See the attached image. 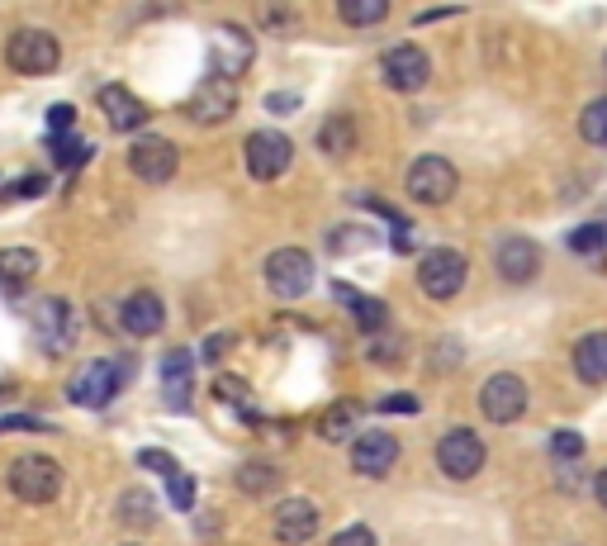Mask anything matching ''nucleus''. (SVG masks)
<instances>
[{"label": "nucleus", "mask_w": 607, "mask_h": 546, "mask_svg": "<svg viewBox=\"0 0 607 546\" xmlns=\"http://www.w3.org/2000/svg\"><path fill=\"white\" fill-rule=\"evenodd\" d=\"M6 485H10V495L24 499V504H52L62 495V466L52 461V456L24 451V456H14L10 461Z\"/></svg>", "instance_id": "f257e3e1"}, {"label": "nucleus", "mask_w": 607, "mask_h": 546, "mask_svg": "<svg viewBox=\"0 0 607 546\" xmlns=\"http://www.w3.org/2000/svg\"><path fill=\"white\" fill-rule=\"evenodd\" d=\"M6 62L20 77H48L62 62V43L48 29H14L6 43Z\"/></svg>", "instance_id": "f03ea898"}, {"label": "nucleus", "mask_w": 607, "mask_h": 546, "mask_svg": "<svg viewBox=\"0 0 607 546\" xmlns=\"http://www.w3.org/2000/svg\"><path fill=\"white\" fill-rule=\"evenodd\" d=\"M456 186H460V176H456V167L446 162V157H418L414 167H408V176H404V190H408V200L414 205H427V209H437V205H446L456 196Z\"/></svg>", "instance_id": "7ed1b4c3"}, {"label": "nucleus", "mask_w": 607, "mask_h": 546, "mask_svg": "<svg viewBox=\"0 0 607 546\" xmlns=\"http://www.w3.org/2000/svg\"><path fill=\"white\" fill-rule=\"evenodd\" d=\"M466 276H470V261L456 248H432L418 261V290L427 299H456L460 286H466Z\"/></svg>", "instance_id": "20e7f679"}, {"label": "nucleus", "mask_w": 607, "mask_h": 546, "mask_svg": "<svg viewBox=\"0 0 607 546\" xmlns=\"http://www.w3.org/2000/svg\"><path fill=\"white\" fill-rule=\"evenodd\" d=\"M485 437L475 428H451L437 443V466L441 475H451V480H475L479 470H485Z\"/></svg>", "instance_id": "39448f33"}, {"label": "nucleus", "mask_w": 607, "mask_h": 546, "mask_svg": "<svg viewBox=\"0 0 607 546\" xmlns=\"http://www.w3.org/2000/svg\"><path fill=\"white\" fill-rule=\"evenodd\" d=\"M266 286L276 299H304L314 286V257L304 248H280L266 257Z\"/></svg>", "instance_id": "423d86ee"}, {"label": "nucleus", "mask_w": 607, "mask_h": 546, "mask_svg": "<svg viewBox=\"0 0 607 546\" xmlns=\"http://www.w3.org/2000/svg\"><path fill=\"white\" fill-rule=\"evenodd\" d=\"M242 162H247V171H252L257 181H276V176L290 171L295 143H290L285 133H276V129H257V133L242 143Z\"/></svg>", "instance_id": "0eeeda50"}, {"label": "nucleus", "mask_w": 607, "mask_h": 546, "mask_svg": "<svg viewBox=\"0 0 607 546\" xmlns=\"http://www.w3.org/2000/svg\"><path fill=\"white\" fill-rule=\"evenodd\" d=\"M479 409H485L489 423H517L527 414V380L517 376V371H498L485 380V390H479Z\"/></svg>", "instance_id": "6e6552de"}, {"label": "nucleus", "mask_w": 607, "mask_h": 546, "mask_svg": "<svg viewBox=\"0 0 607 546\" xmlns=\"http://www.w3.org/2000/svg\"><path fill=\"white\" fill-rule=\"evenodd\" d=\"M380 72H385L389 91L414 96V91H422V86L432 81V58H427L422 48H414V43H399V48H389L380 58Z\"/></svg>", "instance_id": "1a4fd4ad"}, {"label": "nucleus", "mask_w": 607, "mask_h": 546, "mask_svg": "<svg viewBox=\"0 0 607 546\" xmlns=\"http://www.w3.org/2000/svg\"><path fill=\"white\" fill-rule=\"evenodd\" d=\"M123 376V361H91V366H81L77 376H71L67 385V395L81 404V409H100V404H110L119 395V380Z\"/></svg>", "instance_id": "9d476101"}, {"label": "nucleus", "mask_w": 607, "mask_h": 546, "mask_svg": "<svg viewBox=\"0 0 607 546\" xmlns=\"http://www.w3.org/2000/svg\"><path fill=\"white\" fill-rule=\"evenodd\" d=\"M129 167L138 181H148V186H167L176 167H181V152H176L171 138H138L133 152H129Z\"/></svg>", "instance_id": "9b49d317"}, {"label": "nucleus", "mask_w": 607, "mask_h": 546, "mask_svg": "<svg viewBox=\"0 0 607 546\" xmlns=\"http://www.w3.org/2000/svg\"><path fill=\"white\" fill-rule=\"evenodd\" d=\"M233 110H238V86L223 81V77L200 81L195 86V96L186 100V115L195 119V125H223Z\"/></svg>", "instance_id": "f8f14e48"}, {"label": "nucleus", "mask_w": 607, "mask_h": 546, "mask_svg": "<svg viewBox=\"0 0 607 546\" xmlns=\"http://www.w3.org/2000/svg\"><path fill=\"white\" fill-rule=\"evenodd\" d=\"M399 461V437L385 433V428H370V433H356L351 443V470L356 475H389Z\"/></svg>", "instance_id": "ddd939ff"}, {"label": "nucleus", "mask_w": 607, "mask_h": 546, "mask_svg": "<svg viewBox=\"0 0 607 546\" xmlns=\"http://www.w3.org/2000/svg\"><path fill=\"white\" fill-rule=\"evenodd\" d=\"M494 267L504 280H513V286H527V280H537V271H541V248L531 238H504L494 252Z\"/></svg>", "instance_id": "4468645a"}, {"label": "nucleus", "mask_w": 607, "mask_h": 546, "mask_svg": "<svg viewBox=\"0 0 607 546\" xmlns=\"http://www.w3.org/2000/svg\"><path fill=\"white\" fill-rule=\"evenodd\" d=\"M252 39L238 29V24H223L219 29V39H213V77H223V81H238L247 67H252Z\"/></svg>", "instance_id": "2eb2a0df"}, {"label": "nucleus", "mask_w": 607, "mask_h": 546, "mask_svg": "<svg viewBox=\"0 0 607 546\" xmlns=\"http://www.w3.org/2000/svg\"><path fill=\"white\" fill-rule=\"evenodd\" d=\"M119 324H123L129 338H152V332H162L167 309H162V299H157L152 290H138V295H129L119 305Z\"/></svg>", "instance_id": "dca6fc26"}, {"label": "nucleus", "mask_w": 607, "mask_h": 546, "mask_svg": "<svg viewBox=\"0 0 607 546\" xmlns=\"http://www.w3.org/2000/svg\"><path fill=\"white\" fill-rule=\"evenodd\" d=\"M100 110L115 133H133L142 119H148V105H142L129 86H100Z\"/></svg>", "instance_id": "f3484780"}, {"label": "nucleus", "mask_w": 607, "mask_h": 546, "mask_svg": "<svg viewBox=\"0 0 607 546\" xmlns=\"http://www.w3.org/2000/svg\"><path fill=\"white\" fill-rule=\"evenodd\" d=\"M33 332L43 338L48 351H67V347H71V314H67V299H39V305H33Z\"/></svg>", "instance_id": "a211bd4d"}, {"label": "nucleus", "mask_w": 607, "mask_h": 546, "mask_svg": "<svg viewBox=\"0 0 607 546\" xmlns=\"http://www.w3.org/2000/svg\"><path fill=\"white\" fill-rule=\"evenodd\" d=\"M314 533H318V508L309 499H285L276 508V537L280 542L304 546V542H314Z\"/></svg>", "instance_id": "6ab92c4d"}, {"label": "nucleus", "mask_w": 607, "mask_h": 546, "mask_svg": "<svg viewBox=\"0 0 607 546\" xmlns=\"http://www.w3.org/2000/svg\"><path fill=\"white\" fill-rule=\"evenodd\" d=\"M575 376L584 385H603L607 380V332H584L575 347Z\"/></svg>", "instance_id": "aec40b11"}, {"label": "nucleus", "mask_w": 607, "mask_h": 546, "mask_svg": "<svg viewBox=\"0 0 607 546\" xmlns=\"http://www.w3.org/2000/svg\"><path fill=\"white\" fill-rule=\"evenodd\" d=\"M356 428H361V399H337L332 409H324L318 418V433H324V443H356Z\"/></svg>", "instance_id": "412c9836"}, {"label": "nucleus", "mask_w": 607, "mask_h": 546, "mask_svg": "<svg viewBox=\"0 0 607 546\" xmlns=\"http://www.w3.org/2000/svg\"><path fill=\"white\" fill-rule=\"evenodd\" d=\"M39 276V252L33 248H0V290H24Z\"/></svg>", "instance_id": "4be33fe9"}, {"label": "nucleus", "mask_w": 607, "mask_h": 546, "mask_svg": "<svg viewBox=\"0 0 607 546\" xmlns=\"http://www.w3.org/2000/svg\"><path fill=\"white\" fill-rule=\"evenodd\" d=\"M332 295H337V299H347L351 319L361 324L366 332H380V328L389 324V309H385V305H380V299H375V295H356L351 286H332Z\"/></svg>", "instance_id": "5701e85b"}, {"label": "nucleus", "mask_w": 607, "mask_h": 546, "mask_svg": "<svg viewBox=\"0 0 607 546\" xmlns=\"http://www.w3.org/2000/svg\"><path fill=\"white\" fill-rule=\"evenodd\" d=\"M318 152H328V157L356 152V119L351 115H328L324 129H318Z\"/></svg>", "instance_id": "b1692460"}, {"label": "nucleus", "mask_w": 607, "mask_h": 546, "mask_svg": "<svg viewBox=\"0 0 607 546\" xmlns=\"http://www.w3.org/2000/svg\"><path fill=\"white\" fill-rule=\"evenodd\" d=\"M162 380H167V399L176 409H186V395H190V351L186 347H171L162 357Z\"/></svg>", "instance_id": "393cba45"}, {"label": "nucleus", "mask_w": 607, "mask_h": 546, "mask_svg": "<svg viewBox=\"0 0 607 546\" xmlns=\"http://www.w3.org/2000/svg\"><path fill=\"white\" fill-rule=\"evenodd\" d=\"M285 485V475L276 470V466H266V461H247L242 470H238V489H247V495H276V489Z\"/></svg>", "instance_id": "a878e982"}, {"label": "nucleus", "mask_w": 607, "mask_h": 546, "mask_svg": "<svg viewBox=\"0 0 607 546\" xmlns=\"http://www.w3.org/2000/svg\"><path fill=\"white\" fill-rule=\"evenodd\" d=\"M119 518L123 523H129V527H138V533H142V527H152L157 523V508H152V499H148V489H123V499H119Z\"/></svg>", "instance_id": "bb28decb"}, {"label": "nucleus", "mask_w": 607, "mask_h": 546, "mask_svg": "<svg viewBox=\"0 0 607 546\" xmlns=\"http://www.w3.org/2000/svg\"><path fill=\"white\" fill-rule=\"evenodd\" d=\"M337 14H342L351 29H370V24H380L389 14V0H342Z\"/></svg>", "instance_id": "cd10ccee"}, {"label": "nucleus", "mask_w": 607, "mask_h": 546, "mask_svg": "<svg viewBox=\"0 0 607 546\" xmlns=\"http://www.w3.org/2000/svg\"><path fill=\"white\" fill-rule=\"evenodd\" d=\"M579 133H584V143L607 148V96L584 105V115H579Z\"/></svg>", "instance_id": "c85d7f7f"}, {"label": "nucleus", "mask_w": 607, "mask_h": 546, "mask_svg": "<svg viewBox=\"0 0 607 546\" xmlns=\"http://www.w3.org/2000/svg\"><path fill=\"white\" fill-rule=\"evenodd\" d=\"M569 248H575L579 257H598L607 248V224H584L569 234Z\"/></svg>", "instance_id": "c756f323"}, {"label": "nucleus", "mask_w": 607, "mask_h": 546, "mask_svg": "<svg viewBox=\"0 0 607 546\" xmlns=\"http://www.w3.org/2000/svg\"><path fill=\"white\" fill-rule=\"evenodd\" d=\"M550 456H556V461H579L584 456V437L579 433H550Z\"/></svg>", "instance_id": "7c9ffc66"}, {"label": "nucleus", "mask_w": 607, "mask_h": 546, "mask_svg": "<svg viewBox=\"0 0 607 546\" xmlns=\"http://www.w3.org/2000/svg\"><path fill=\"white\" fill-rule=\"evenodd\" d=\"M167 495H171L176 508H195V480H190L186 470H176L171 480H167Z\"/></svg>", "instance_id": "2f4dec72"}, {"label": "nucleus", "mask_w": 607, "mask_h": 546, "mask_svg": "<svg viewBox=\"0 0 607 546\" xmlns=\"http://www.w3.org/2000/svg\"><path fill=\"white\" fill-rule=\"evenodd\" d=\"M138 461L148 466V470H157V475H167V480H171L176 470H181V466H176V461H171V456H167L162 447H142V451H138Z\"/></svg>", "instance_id": "473e14b6"}, {"label": "nucleus", "mask_w": 607, "mask_h": 546, "mask_svg": "<svg viewBox=\"0 0 607 546\" xmlns=\"http://www.w3.org/2000/svg\"><path fill=\"white\" fill-rule=\"evenodd\" d=\"M91 152L86 143H77V138H52V157H58L62 167H71V162H81V157Z\"/></svg>", "instance_id": "72a5a7b5"}, {"label": "nucleus", "mask_w": 607, "mask_h": 546, "mask_svg": "<svg viewBox=\"0 0 607 546\" xmlns=\"http://www.w3.org/2000/svg\"><path fill=\"white\" fill-rule=\"evenodd\" d=\"M332 546H375V533L366 523H351V527H342V533L332 537Z\"/></svg>", "instance_id": "f704fd0d"}, {"label": "nucleus", "mask_w": 607, "mask_h": 546, "mask_svg": "<svg viewBox=\"0 0 607 546\" xmlns=\"http://www.w3.org/2000/svg\"><path fill=\"white\" fill-rule=\"evenodd\" d=\"M43 190H48L43 176H24V181H14V186L6 190V200H14V196H20V200H33V196H43Z\"/></svg>", "instance_id": "c9c22d12"}, {"label": "nucleus", "mask_w": 607, "mask_h": 546, "mask_svg": "<svg viewBox=\"0 0 607 546\" xmlns=\"http://www.w3.org/2000/svg\"><path fill=\"white\" fill-rule=\"evenodd\" d=\"M71 125H77V110H71V105H52V110H48V129L52 133H67Z\"/></svg>", "instance_id": "e433bc0d"}, {"label": "nucleus", "mask_w": 607, "mask_h": 546, "mask_svg": "<svg viewBox=\"0 0 607 546\" xmlns=\"http://www.w3.org/2000/svg\"><path fill=\"white\" fill-rule=\"evenodd\" d=\"M14 428H24V433H48V423L43 418H29V414H20V418H0V433H14Z\"/></svg>", "instance_id": "4c0bfd02"}, {"label": "nucleus", "mask_w": 607, "mask_h": 546, "mask_svg": "<svg viewBox=\"0 0 607 546\" xmlns=\"http://www.w3.org/2000/svg\"><path fill=\"white\" fill-rule=\"evenodd\" d=\"M380 409H385V414H414L418 399H414V395H389V399H380Z\"/></svg>", "instance_id": "58836bf2"}, {"label": "nucleus", "mask_w": 607, "mask_h": 546, "mask_svg": "<svg viewBox=\"0 0 607 546\" xmlns=\"http://www.w3.org/2000/svg\"><path fill=\"white\" fill-rule=\"evenodd\" d=\"M228 347H233V338H228V332H219V338H209V343H205V361H219Z\"/></svg>", "instance_id": "ea45409f"}, {"label": "nucleus", "mask_w": 607, "mask_h": 546, "mask_svg": "<svg viewBox=\"0 0 607 546\" xmlns=\"http://www.w3.org/2000/svg\"><path fill=\"white\" fill-rule=\"evenodd\" d=\"M295 105H299V96H271V100H266V110H295Z\"/></svg>", "instance_id": "a19ab883"}, {"label": "nucleus", "mask_w": 607, "mask_h": 546, "mask_svg": "<svg viewBox=\"0 0 607 546\" xmlns=\"http://www.w3.org/2000/svg\"><path fill=\"white\" fill-rule=\"evenodd\" d=\"M594 499L607 508V470H598V480H594Z\"/></svg>", "instance_id": "79ce46f5"}, {"label": "nucleus", "mask_w": 607, "mask_h": 546, "mask_svg": "<svg viewBox=\"0 0 607 546\" xmlns=\"http://www.w3.org/2000/svg\"><path fill=\"white\" fill-rule=\"evenodd\" d=\"M6 395H10V385H0V399H6Z\"/></svg>", "instance_id": "37998d69"}, {"label": "nucleus", "mask_w": 607, "mask_h": 546, "mask_svg": "<svg viewBox=\"0 0 607 546\" xmlns=\"http://www.w3.org/2000/svg\"><path fill=\"white\" fill-rule=\"evenodd\" d=\"M123 546H142V542H123Z\"/></svg>", "instance_id": "c03bdc74"}]
</instances>
